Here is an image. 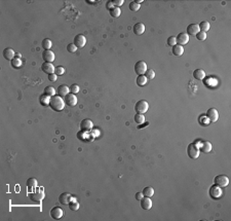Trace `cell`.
I'll return each mask as SVG.
<instances>
[{"mask_svg":"<svg viewBox=\"0 0 231 221\" xmlns=\"http://www.w3.org/2000/svg\"><path fill=\"white\" fill-rule=\"evenodd\" d=\"M167 45H169V46H174V45H176V44H177L176 37L175 36H169V38H167Z\"/></svg>","mask_w":231,"mask_h":221,"instance_id":"cell-41","label":"cell"},{"mask_svg":"<svg viewBox=\"0 0 231 221\" xmlns=\"http://www.w3.org/2000/svg\"><path fill=\"white\" fill-rule=\"evenodd\" d=\"M71 200H72V196H71V194L68 192L61 193L60 196H59V202L62 205H68Z\"/></svg>","mask_w":231,"mask_h":221,"instance_id":"cell-15","label":"cell"},{"mask_svg":"<svg viewBox=\"0 0 231 221\" xmlns=\"http://www.w3.org/2000/svg\"><path fill=\"white\" fill-rule=\"evenodd\" d=\"M199 26V30L200 31H203V32H208L209 30H210V23L209 22H206V21H203V22H201L200 24L198 25Z\"/></svg>","mask_w":231,"mask_h":221,"instance_id":"cell-30","label":"cell"},{"mask_svg":"<svg viewBox=\"0 0 231 221\" xmlns=\"http://www.w3.org/2000/svg\"><path fill=\"white\" fill-rule=\"evenodd\" d=\"M149 109V103L145 100H141V101L137 102L135 105V110L137 111V113L144 114L145 112L148 111Z\"/></svg>","mask_w":231,"mask_h":221,"instance_id":"cell-3","label":"cell"},{"mask_svg":"<svg viewBox=\"0 0 231 221\" xmlns=\"http://www.w3.org/2000/svg\"><path fill=\"white\" fill-rule=\"evenodd\" d=\"M140 202H141V208L143 210H150L152 208V201L148 196H144Z\"/></svg>","mask_w":231,"mask_h":221,"instance_id":"cell-17","label":"cell"},{"mask_svg":"<svg viewBox=\"0 0 231 221\" xmlns=\"http://www.w3.org/2000/svg\"><path fill=\"white\" fill-rule=\"evenodd\" d=\"M50 97L49 96H46V95H41L40 96V103H41V105H43V106H48L49 105V103H50Z\"/></svg>","mask_w":231,"mask_h":221,"instance_id":"cell-29","label":"cell"},{"mask_svg":"<svg viewBox=\"0 0 231 221\" xmlns=\"http://www.w3.org/2000/svg\"><path fill=\"white\" fill-rule=\"evenodd\" d=\"M70 92H71V94H74V95H76L77 93L79 92V86L78 84H72V86H70Z\"/></svg>","mask_w":231,"mask_h":221,"instance_id":"cell-42","label":"cell"},{"mask_svg":"<svg viewBox=\"0 0 231 221\" xmlns=\"http://www.w3.org/2000/svg\"><path fill=\"white\" fill-rule=\"evenodd\" d=\"M21 57H22V55L20 54V53H15V58H19V59H21Z\"/></svg>","mask_w":231,"mask_h":221,"instance_id":"cell-49","label":"cell"},{"mask_svg":"<svg viewBox=\"0 0 231 221\" xmlns=\"http://www.w3.org/2000/svg\"><path fill=\"white\" fill-rule=\"evenodd\" d=\"M86 43V38L83 34H78L74 37V44L76 45V47H83Z\"/></svg>","mask_w":231,"mask_h":221,"instance_id":"cell-10","label":"cell"},{"mask_svg":"<svg viewBox=\"0 0 231 221\" xmlns=\"http://www.w3.org/2000/svg\"><path fill=\"white\" fill-rule=\"evenodd\" d=\"M135 198H136V200H137V201H141L142 199L144 198V195H143V193H142V192H137V193H136Z\"/></svg>","mask_w":231,"mask_h":221,"instance_id":"cell-47","label":"cell"},{"mask_svg":"<svg viewBox=\"0 0 231 221\" xmlns=\"http://www.w3.org/2000/svg\"><path fill=\"white\" fill-rule=\"evenodd\" d=\"M51 46H52V42H51L50 39H48V38L43 39L42 40V47L44 48V51L50 50Z\"/></svg>","mask_w":231,"mask_h":221,"instance_id":"cell-34","label":"cell"},{"mask_svg":"<svg viewBox=\"0 0 231 221\" xmlns=\"http://www.w3.org/2000/svg\"><path fill=\"white\" fill-rule=\"evenodd\" d=\"M92 134L94 136V137H98V136H100V131L97 129H92Z\"/></svg>","mask_w":231,"mask_h":221,"instance_id":"cell-48","label":"cell"},{"mask_svg":"<svg viewBox=\"0 0 231 221\" xmlns=\"http://www.w3.org/2000/svg\"><path fill=\"white\" fill-rule=\"evenodd\" d=\"M214 183L215 185H218L220 187H226L229 184V179L226 175H219V176L215 177Z\"/></svg>","mask_w":231,"mask_h":221,"instance_id":"cell-4","label":"cell"},{"mask_svg":"<svg viewBox=\"0 0 231 221\" xmlns=\"http://www.w3.org/2000/svg\"><path fill=\"white\" fill-rule=\"evenodd\" d=\"M44 95H46V96H49V97H54L56 96V90H55L54 86H46V88H44Z\"/></svg>","mask_w":231,"mask_h":221,"instance_id":"cell-31","label":"cell"},{"mask_svg":"<svg viewBox=\"0 0 231 221\" xmlns=\"http://www.w3.org/2000/svg\"><path fill=\"white\" fill-rule=\"evenodd\" d=\"M123 0H113V4H114V6H116V7H119V6H121L122 4H123Z\"/></svg>","mask_w":231,"mask_h":221,"instance_id":"cell-45","label":"cell"},{"mask_svg":"<svg viewBox=\"0 0 231 221\" xmlns=\"http://www.w3.org/2000/svg\"><path fill=\"white\" fill-rule=\"evenodd\" d=\"M48 79L50 80V81H56V80L58 79V75H57L56 73H51V74L48 75Z\"/></svg>","mask_w":231,"mask_h":221,"instance_id":"cell-44","label":"cell"},{"mask_svg":"<svg viewBox=\"0 0 231 221\" xmlns=\"http://www.w3.org/2000/svg\"><path fill=\"white\" fill-rule=\"evenodd\" d=\"M3 57H4L5 60L11 61L13 59L15 58V51H13V48H9V47H7V48H5V50L3 51Z\"/></svg>","mask_w":231,"mask_h":221,"instance_id":"cell-18","label":"cell"},{"mask_svg":"<svg viewBox=\"0 0 231 221\" xmlns=\"http://www.w3.org/2000/svg\"><path fill=\"white\" fill-rule=\"evenodd\" d=\"M55 73H56L57 75L58 76H61V75H63L65 73V68L63 66H58V67H56V70H55Z\"/></svg>","mask_w":231,"mask_h":221,"instance_id":"cell-40","label":"cell"},{"mask_svg":"<svg viewBox=\"0 0 231 221\" xmlns=\"http://www.w3.org/2000/svg\"><path fill=\"white\" fill-rule=\"evenodd\" d=\"M199 153H200L199 148L194 145V143L189 144L188 147H187V154H188V156L190 157V159H198Z\"/></svg>","mask_w":231,"mask_h":221,"instance_id":"cell-2","label":"cell"},{"mask_svg":"<svg viewBox=\"0 0 231 221\" xmlns=\"http://www.w3.org/2000/svg\"><path fill=\"white\" fill-rule=\"evenodd\" d=\"M136 2H137L138 4H141V3L143 2V0H137V1H136Z\"/></svg>","mask_w":231,"mask_h":221,"instance_id":"cell-50","label":"cell"},{"mask_svg":"<svg viewBox=\"0 0 231 221\" xmlns=\"http://www.w3.org/2000/svg\"><path fill=\"white\" fill-rule=\"evenodd\" d=\"M41 70L43 71L46 74H51V73H55V70H56V67L52 65V63H47L44 62L42 65H41Z\"/></svg>","mask_w":231,"mask_h":221,"instance_id":"cell-12","label":"cell"},{"mask_svg":"<svg viewBox=\"0 0 231 221\" xmlns=\"http://www.w3.org/2000/svg\"><path fill=\"white\" fill-rule=\"evenodd\" d=\"M193 77H194L195 79L202 80L205 78V72L202 69H196V70L193 71Z\"/></svg>","mask_w":231,"mask_h":221,"instance_id":"cell-21","label":"cell"},{"mask_svg":"<svg viewBox=\"0 0 231 221\" xmlns=\"http://www.w3.org/2000/svg\"><path fill=\"white\" fill-rule=\"evenodd\" d=\"M29 198L33 202H40L43 198H44V193L42 191H36V192H31L29 194Z\"/></svg>","mask_w":231,"mask_h":221,"instance_id":"cell-16","label":"cell"},{"mask_svg":"<svg viewBox=\"0 0 231 221\" xmlns=\"http://www.w3.org/2000/svg\"><path fill=\"white\" fill-rule=\"evenodd\" d=\"M199 26L197 24H190L187 27V34L188 35H196L199 32Z\"/></svg>","mask_w":231,"mask_h":221,"instance_id":"cell-20","label":"cell"},{"mask_svg":"<svg viewBox=\"0 0 231 221\" xmlns=\"http://www.w3.org/2000/svg\"><path fill=\"white\" fill-rule=\"evenodd\" d=\"M206 37H208V35H206V33L203 32V31H199L198 33L196 34V38L198 39V40H205L206 39Z\"/></svg>","mask_w":231,"mask_h":221,"instance_id":"cell-39","label":"cell"},{"mask_svg":"<svg viewBox=\"0 0 231 221\" xmlns=\"http://www.w3.org/2000/svg\"><path fill=\"white\" fill-rule=\"evenodd\" d=\"M130 9H131L132 11H134V13H136V11H138L140 9V4H138L136 1H132V2L130 3Z\"/></svg>","mask_w":231,"mask_h":221,"instance_id":"cell-38","label":"cell"},{"mask_svg":"<svg viewBox=\"0 0 231 221\" xmlns=\"http://www.w3.org/2000/svg\"><path fill=\"white\" fill-rule=\"evenodd\" d=\"M68 207L71 211H77L79 209V203L77 202L76 200H74V199H72L70 201V203L68 204Z\"/></svg>","mask_w":231,"mask_h":221,"instance_id":"cell-27","label":"cell"},{"mask_svg":"<svg viewBox=\"0 0 231 221\" xmlns=\"http://www.w3.org/2000/svg\"><path fill=\"white\" fill-rule=\"evenodd\" d=\"M204 84L205 86H210V88H215V86L218 84V81H217V79L216 78H214V77H208L206 79H204Z\"/></svg>","mask_w":231,"mask_h":221,"instance_id":"cell-25","label":"cell"},{"mask_svg":"<svg viewBox=\"0 0 231 221\" xmlns=\"http://www.w3.org/2000/svg\"><path fill=\"white\" fill-rule=\"evenodd\" d=\"M147 78H146L145 75H138L137 77V84L139 86H143L147 83Z\"/></svg>","mask_w":231,"mask_h":221,"instance_id":"cell-32","label":"cell"},{"mask_svg":"<svg viewBox=\"0 0 231 221\" xmlns=\"http://www.w3.org/2000/svg\"><path fill=\"white\" fill-rule=\"evenodd\" d=\"M69 91H70V88H69L68 86L62 84V86H60L58 88V95L61 97H65L66 95L69 94Z\"/></svg>","mask_w":231,"mask_h":221,"instance_id":"cell-22","label":"cell"},{"mask_svg":"<svg viewBox=\"0 0 231 221\" xmlns=\"http://www.w3.org/2000/svg\"><path fill=\"white\" fill-rule=\"evenodd\" d=\"M147 71V64L144 61H138L135 65V72L138 75H144Z\"/></svg>","mask_w":231,"mask_h":221,"instance_id":"cell-5","label":"cell"},{"mask_svg":"<svg viewBox=\"0 0 231 221\" xmlns=\"http://www.w3.org/2000/svg\"><path fill=\"white\" fill-rule=\"evenodd\" d=\"M65 104H66V103H65V101L62 99V97L57 96V95H56V96L51 97L49 106H50V108L54 110V111L59 112V111H61V110L64 109Z\"/></svg>","mask_w":231,"mask_h":221,"instance_id":"cell-1","label":"cell"},{"mask_svg":"<svg viewBox=\"0 0 231 221\" xmlns=\"http://www.w3.org/2000/svg\"><path fill=\"white\" fill-rule=\"evenodd\" d=\"M106 7H107V9H109V11H111L113 7H115L113 4V1H108V2L106 3Z\"/></svg>","mask_w":231,"mask_h":221,"instance_id":"cell-46","label":"cell"},{"mask_svg":"<svg viewBox=\"0 0 231 221\" xmlns=\"http://www.w3.org/2000/svg\"><path fill=\"white\" fill-rule=\"evenodd\" d=\"M110 11V15H111V17L113 18H118L120 15V13H121V11H120L119 7H113V8L111 9Z\"/></svg>","mask_w":231,"mask_h":221,"instance_id":"cell-36","label":"cell"},{"mask_svg":"<svg viewBox=\"0 0 231 221\" xmlns=\"http://www.w3.org/2000/svg\"><path fill=\"white\" fill-rule=\"evenodd\" d=\"M26 184H27L29 189L35 188V187H37V180L35 178H29L27 180V182H26Z\"/></svg>","mask_w":231,"mask_h":221,"instance_id":"cell-33","label":"cell"},{"mask_svg":"<svg viewBox=\"0 0 231 221\" xmlns=\"http://www.w3.org/2000/svg\"><path fill=\"white\" fill-rule=\"evenodd\" d=\"M223 194V191L220 186L218 185H213L210 189V195L213 199H220Z\"/></svg>","mask_w":231,"mask_h":221,"instance_id":"cell-6","label":"cell"},{"mask_svg":"<svg viewBox=\"0 0 231 221\" xmlns=\"http://www.w3.org/2000/svg\"><path fill=\"white\" fill-rule=\"evenodd\" d=\"M206 116L208 118L210 119V121H217L219 118V113H218V110L215 109V108H210V109L206 111Z\"/></svg>","mask_w":231,"mask_h":221,"instance_id":"cell-13","label":"cell"},{"mask_svg":"<svg viewBox=\"0 0 231 221\" xmlns=\"http://www.w3.org/2000/svg\"><path fill=\"white\" fill-rule=\"evenodd\" d=\"M63 209L60 208V207H54V208L50 210V216L51 218H54L55 220H59L63 217Z\"/></svg>","mask_w":231,"mask_h":221,"instance_id":"cell-9","label":"cell"},{"mask_svg":"<svg viewBox=\"0 0 231 221\" xmlns=\"http://www.w3.org/2000/svg\"><path fill=\"white\" fill-rule=\"evenodd\" d=\"M144 75L146 76L147 79H153V78L155 77V71H154L153 69H147V71L145 72Z\"/></svg>","mask_w":231,"mask_h":221,"instance_id":"cell-37","label":"cell"},{"mask_svg":"<svg viewBox=\"0 0 231 221\" xmlns=\"http://www.w3.org/2000/svg\"><path fill=\"white\" fill-rule=\"evenodd\" d=\"M76 50H77V47L74 43H70V44L67 45V51H68L69 53H71V54L76 52Z\"/></svg>","mask_w":231,"mask_h":221,"instance_id":"cell-43","label":"cell"},{"mask_svg":"<svg viewBox=\"0 0 231 221\" xmlns=\"http://www.w3.org/2000/svg\"><path fill=\"white\" fill-rule=\"evenodd\" d=\"M135 121L137 122L138 125H142L145 122V116L141 113H137L135 115Z\"/></svg>","mask_w":231,"mask_h":221,"instance_id":"cell-35","label":"cell"},{"mask_svg":"<svg viewBox=\"0 0 231 221\" xmlns=\"http://www.w3.org/2000/svg\"><path fill=\"white\" fill-rule=\"evenodd\" d=\"M142 193H143L144 196H148V198H151L152 195L154 194V189H153V187H151V186L145 187V188L143 189V191H142Z\"/></svg>","mask_w":231,"mask_h":221,"instance_id":"cell-26","label":"cell"},{"mask_svg":"<svg viewBox=\"0 0 231 221\" xmlns=\"http://www.w3.org/2000/svg\"><path fill=\"white\" fill-rule=\"evenodd\" d=\"M64 98H65L64 99L65 103H66L68 106H70V107H74V106L77 104V97L75 96L74 94L69 93V94L66 95Z\"/></svg>","mask_w":231,"mask_h":221,"instance_id":"cell-7","label":"cell"},{"mask_svg":"<svg viewBox=\"0 0 231 221\" xmlns=\"http://www.w3.org/2000/svg\"><path fill=\"white\" fill-rule=\"evenodd\" d=\"M189 39H190V37H189V35L187 34V33H180L179 35H178L177 37H176V40H177V44L179 45H185L187 44V43L189 42Z\"/></svg>","mask_w":231,"mask_h":221,"instance_id":"cell-8","label":"cell"},{"mask_svg":"<svg viewBox=\"0 0 231 221\" xmlns=\"http://www.w3.org/2000/svg\"><path fill=\"white\" fill-rule=\"evenodd\" d=\"M173 54L177 57L182 56L184 54V47L182 45H179V44H176L173 46Z\"/></svg>","mask_w":231,"mask_h":221,"instance_id":"cell-23","label":"cell"},{"mask_svg":"<svg viewBox=\"0 0 231 221\" xmlns=\"http://www.w3.org/2000/svg\"><path fill=\"white\" fill-rule=\"evenodd\" d=\"M200 148H201V150H202V152L208 153L212 150V144L209 141H203V142H201Z\"/></svg>","mask_w":231,"mask_h":221,"instance_id":"cell-24","label":"cell"},{"mask_svg":"<svg viewBox=\"0 0 231 221\" xmlns=\"http://www.w3.org/2000/svg\"><path fill=\"white\" fill-rule=\"evenodd\" d=\"M133 31L136 35H142L145 32V25L143 23H137L133 28Z\"/></svg>","mask_w":231,"mask_h":221,"instance_id":"cell-19","label":"cell"},{"mask_svg":"<svg viewBox=\"0 0 231 221\" xmlns=\"http://www.w3.org/2000/svg\"><path fill=\"white\" fill-rule=\"evenodd\" d=\"M10 64H11V67L15 69H19L22 67V65H23V62H22L21 59L19 58H15L13 59V60L10 61Z\"/></svg>","mask_w":231,"mask_h":221,"instance_id":"cell-28","label":"cell"},{"mask_svg":"<svg viewBox=\"0 0 231 221\" xmlns=\"http://www.w3.org/2000/svg\"><path fill=\"white\" fill-rule=\"evenodd\" d=\"M80 128H81L82 131H92V128H94V125H92V121L88 118L86 119H83L81 122H80Z\"/></svg>","mask_w":231,"mask_h":221,"instance_id":"cell-14","label":"cell"},{"mask_svg":"<svg viewBox=\"0 0 231 221\" xmlns=\"http://www.w3.org/2000/svg\"><path fill=\"white\" fill-rule=\"evenodd\" d=\"M42 59L44 62L47 63H52L56 59V56L50 50H47V51H43L42 53Z\"/></svg>","mask_w":231,"mask_h":221,"instance_id":"cell-11","label":"cell"}]
</instances>
